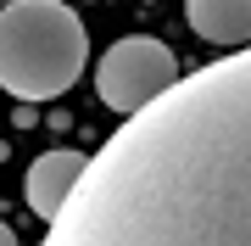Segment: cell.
Wrapping results in <instances>:
<instances>
[{
    "mask_svg": "<svg viewBox=\"0 0 251 246\" xmlns=\"http://www.w3.org/2000/svg\"><path fill=\"white\" fill-rule=\"evenodd\" d=\"M0 246H17V235H11V229H6V224H0Z\"/></svg>",
    "mask_w": 251,
    "mask_h": 246,
    "instance_id": "6",
    "label": "cell"
},
{
    "mask_svg": "<svg viewBox=\"0 0 251 246\" xmlns=\"http://www.w3.org/2000/svg\"><path fill=\"white\" fill-rule=\"evenodd\" d=\"M179 79H184L179 56L162 45V39H151V34L117 39V45H106V56L95 62V95L106 101L117 118H140V112L156 107Z\"/></svg>",
    "mask_w": 251,
    "mask_h": 246,
    "instance_id": "3",
    "label": "cell"
},
{
    "mask_svg": "<svg viewBox=\"0 0 251 246\" xmlns=\"http://www.w3.org/2000/svg\"><path fill=\"white\" fill-rule=\"evenodd\" d=\"M90 62L84 17L62 0L0 6V90L17 101H56Z\"/></svg>",
    "mask_w": 251,
    "mask_h": 246,
    "instance_id": "2",
    "label": "cell"
},
{
    "mask_svg": "<svg viewBox=\"0 0 251 246\" xmlns=\"http://www.w3.org/2000/svg\"><path fill=\"white\" fill-rule=\"evenodd\" d=\"M39 246H251V51L123 118Z\"/></svg>",
    "mask_w": 251,
    "mask_h": 246,
    "instance_id": "1",
    "label": "cell"
},
{
    "mask_svg": "<svg viewBox=\"0 0 251 246\" xmlns=\"http://www.w3.org/2000/svg\"><path fill=\"white\" fill-rule=\"evenodd\" d=\"M84 168H90V157L84 151H73V146H56V151H45V157H34V168H28V207L39 213V219H56L62 213V201L73 196V185L84 179Z\"/></svg>",
    "mask_w": 251,
    "mask_h": 246,
    "instance_id": "4",
    "label": "cell"
},
{
    "mask_svg": "<svg viewBox=\"0 0 251 246\" xmlns=\"http://www.w3.org/2000/svg\"><path fill=\"white\" fill-rule=\"evenodd\" d=\"M184 23L229 56L251 51V0H184Z\"/></svg>",
    "mask_w": 251,
    "mask_h": 246,
    "instance_id": "5",
    "label": "cell"
}]
</instances>
